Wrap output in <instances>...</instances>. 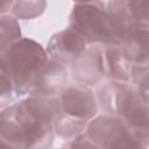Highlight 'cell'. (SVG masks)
<instances>
[{"mask_svg":"<svg viewBox=\"0 0 149 149\" xmlns=\"http://www.w3.org/2000/svg\"><path fill=\"white\" fill-rule=\"evenodd\" d=\"M59 113L90 122L98 113L93 92L80 84L66 86L59 95Z\"/></svg>","mask_w":149,"mask_h":149,"instance_id":"5b68a950","label":"cell"},{"mask_svg":"<svg viewBox=\"0 0 149 149\" xmlns=\"http://www.w3.org/2000/svg\"><path fill=\"white\" fill-rule=\"evenodd\" d=\"M122 57L133 68L149 65V27L136 22L123 34L118 45Z\"/></svg>","mask_w":149,"mask_h":149,"instance_id":"8992f818","label":"cell"},{"mask_svg":"<svg viewBox=\"0 0 149 149\" xmlns=\"http://www.w3.org/2000/svg\"><path fill=\"white\" fill-rule=\"evenodd\" d=\"M106 72L101 48H87L72 64L71 74L77 84L87 86L98 84Z\"/></svg>","mask_w":149,"mask_h":149,"instance_id":"ba28073f","label":"cell"},{"mask_svg":"<svg viewBox=\"0 0 149 149\" xmlns=\"http://www.w3.org/2000/svg\"><path fill=\"white\" fill-rule=\"evenodd\" d=\"M45 7L47 2L44 1H13L10 13L15 19L28 20L40 16Z\"/></svg>","mask_w":149,"mask_h":149,"instance_id":"5bb4252c","label":"cell"},{"mask_svg":"<svg viewBox=\"0 0 149 149\" xmlns=\"http://www.w3.org/2000/svg\"><path fill=\"white\" fill-rule=\"evenodd\" d=\"M69 27L97 48L119 45L126 33L104 1L76 2L69 15Z\"/></svg>","mask_w":149,"mask_h":149,"instance_id":"3957f363","label":"cell"},{"mask_svg":"<svg viewBox=\"0 0 149 149\" xmlns=\"http://www.w3.org/2000/svg\"><path fill=\"white\" fill-rule=\"evenodd\" d=\"M135 20L149 27V0L128 1Z\"/></svg>","mask_w":149,"mask_h":149,"instance_id":"2e32d148","label":"cell"},{"mask_svg":"<svg viewBox=\"0 0 149 149\" xmlns=\"http://www.w3.org/2000/svg\"><path fill=\"white\" fill-rule=\"evenodd\" d=\"M85 38L71 27H68L51 36L47 52L51 59L65 65L72 64L87 48Z\"/></svg>","mask_w":149,"mask_h":149,"instance_id":"52a82bcc","label":"cell"},{"mask_svg":"<svg viewBox=\"0 0 149 149\" xmlns=\"http://www.w3.org/2000/svg\"><path fill=\"white\" fill-rule=\"evenodd\" d=\"M128 129V126L121 118L106 113L91 120L85 134L102 149H108L111 144Z\"/></svg>","mask_w":149,"mask_h":149,"instance_id":"9c48e42d","label":"cell"},{"mask_svg":"<svg viewBox=\"0 0 149 149\" xmlns=\"http://www.w3.org/2000/svg\"><path fill=\"white\" fill-rule=\"evenodd\" d=\"M49 61V54L41 44L30 38H21L0 51V72L10 79L16 97H20L33 91Z\"/></svg>","mask_w":149,"mask_h":149,"instance_id":"7a4b0ae2","label":"cell"},{"mask_svg":"<svg viewBox=\"0 0 149 149\" xmlns=\"http://www.w3.org/2000/svg\"><path fill=\"white\" fill-rule=\"evenodd\" d=\"M98 99L107 114L121 118L132 132L149 139V104L136 86L112 80L100 86Z\"/></svg>","mask_w":149,"mask_h":149,"instance_id":"277c9868","label":"cell"},{"mask_svg":"<svg viewBox=\"0 0 149 149\" xmlns=\"http://www.w3.org/2000/svg\"><path fill=\"white\" fill-rule=\"evenodd\" d=\"M59 113V97L31 92L19 102L2 109L17 132L23 149H50L54 121Z\"/></svg>","mask_w":149,"mask_h":149,"instance_id":"6da1fadb","label":"cell"},{"mask_svg":"<svg viewBox=\"0 0 149 149\" xmlns=\"http://www.w3.org/2000/svg\"><path fill=\"white\" fill-rule=\"evenodd\" d=\"M61 149H102V148L99 147L95 142H93L84 133L72 140H69L65 144H63Z\"/></svg>","mask_w":149,"mask_h":149,"instance_id":"e0dca14e","label":"cell"},{"mask_svg":"<svg viewBox=\"0 0 149 149\" xmlns=\"http://www.w3.org/2000/svg\"><path fill=\"white\" fill-rule=\"evenodd\" d=\"M68 80V73L65 65L50 59L48 65L40 74L37 83L31 92L44 93L52 97H59ZM30 92V93H31Z\"/></svg>","mask_w":149,"mask_h":149,"instance_id":"30bf717a","label":"cell"},{"mask_svg":"<svg viewBox=\"0 0 149 149\" xmlns=\"http://www.w3.org/2000/svg\"><path fill=\"white\" fill-rule=\"evenodd\" d=\"M90 122L78 120L68 115H64L62 113H58L55 121H54V130L56 134L65 140H72L81 134H84V130L87 129Z\"/></svg>","mask_w":149,"mask_h":149,"instance_id":"7c38bea8","label":"cell"},{"mask_svg":"<svg viewBox=\"0 0 149 149\" xmlns=\"http://www.w3.org/2000/svg\"><path fill=\"white\" fill-rule=\"evenodd\" d=\"M20 26L13 15L0 16V50H6L9 45L21 40Z\"/></svg>","mask_w":149,"mask_h":149,"instance_id":"4fadbf2b","label":"cell"},{"mask_svg":"<svg viewBox=\"0 0 149 149\" xmlns=\"http://www.w3.org/2000/svg\"><path fill=\"white\" fill-rule=\"evenodd\" d=\"M149 147V139L139 135L130 129L118 137L108 149H147Z\"/></svg>","mask_w":149,"mask_h":149,"instance_id":"9a60e30c","label":"cell"},{"mask_svg":"<svg viewBox=\"0 0 149 149\" xmlns=\"http://www.w3.org/2000/svg\"><path fill=\"white\" fill-rule=\"evenodd\" d=\"M104 58L106 72L111 79L121 83L132 81L133 66L122 57L118 45L106 48Z\"/></svg>","mask_w":149,"mask_h":149,"instance_id":"8fae6325","label":"cell"}]
</instances>
